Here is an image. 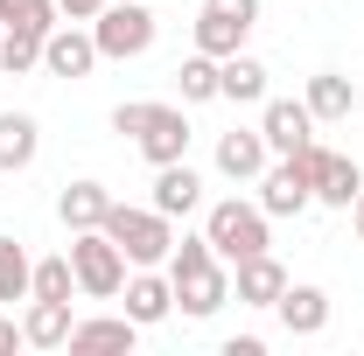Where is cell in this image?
<instances>
[{
    "label": "cell",
    "mask_w": 364,
    "mask_h": 356,
    "mask_svg": "<svg viewBox=\"0 0 364 356\" xmlns=\"http://www.w3.org/2000/svg\"><path fill=\"white\" fill-rule=\"evenodd\" d=\"M168 287H176V308L189 321H210V314L231 301V272L225 259L210 252V238H182L176 252H168Z\"/></svg>",
    "instance_id": "cell-1"
},
{
    "label": "cell",
    "mask_w": 364,
    "mask_h": 356,
    "mask_svg": "<svg viewBox=\"0 0 364 356\" xmlns=\"http://www.w3.org/2000/svg\"><path fill=\"white\" fill-rule=\"evenodd\" d=\"M112 133H134V147L154 161V168L189 161V119H182V105H147V98H127V105L112 112Z\"/></svg>",
    "instance_id": "cell-2"
},
{
    "label": "cell",
    "mask_w": 364,
    "mask_h": 356,
    "mask_svg": "<svg viewBox=\"0 0 364 356\" xmlns=\"http://www.w3.org/2000/svg\"><path fill=\"white\" fill-rule=\"evenodd\" d=\"M105 238L127 252V266H168V252H176V230L168 217L147 203V210H127V203H112L105 210Z\"/></svg>",
    "instance_id": "cell-3"
},
{
    "label": "cell",
    "mask_w": 364,
    "mask_h": 356,
    "mask_svg": "<svg viewBox=\"0 0 364 356\" xmlns=\"http://www.w3.org/2000/svg\"><path fill=\"white\" fill-rule=\"evenodd\" d=\"M203 238H210V252H218L225 266H238V259L267 252V210H259V203H238V196H225V203H210Z\"/></svg>",
    "instance_id": "cell-4"
},
{
    "label": "cell",
    "mask_w": 364,
    "mask_h": 356,
    "mask_svg": "<svg viewBox=\"0 0 364 356\" xmlns=\"http://www.w3.org/2000/svg\"><path fill=\"white\" fill-rule=\"evenodd\" d=\"M70 272H77V294H91V301H112L127 287V252L105 238V223L98 230H70Z\"/></svg>",
    "instance_id": "cell-5"
},
{
    "label": "cell",
    "mask_w": 364,
    "mask_h": 356,
    "mask_svg": "<svg viewBox=\"0 0 364 356\" xmlns=\"http://www.w3.org/2000/svg\"><path fill=\"white\" fill-rule=\"evenodd\" d=\"M91 43H98V56H112V63L147 56V49H154V7H140V0H105L98 21H91Z\"/></svg>",
    "instance_id": "cell-6"
},
{
    "label": "cell",
    "mask_w": 364,
    "mask_h": 356,
    "mask_svg": "<svg viewBox=\"0 0 364 356\" xmlns=\"http://www.w3.org/2000/svg\"><path fill=\"white\" fill-rule=\"evenodd\" d=\"M301 175H309V189H316V203H329V210H350L364 189V168L350 161V154H336V147H322V140H309L301 154Z\"/></svg>",
    "instance_id": "cell-7"
},
{
    "label": "cell",
    "mask_w": 364,
    "mask_h": 356,
    "mask_svg": "<svg viewBox=\"0 0 364 356\" xmlns=\"http://www.w3.org/2000/svg\"><path fill=\"white\" fill-rule=\"evenodd\" d=\"M309 203H316V189H309V175H301V161L280 154L267 175H259V210H267V217H301Z\"/></svg>",
    "instance_id": "cell-8"
},
{
    "label": "cell",
    "mask_w": 364,
    "mask_h": 356,
    "mask_svg": "<svg viewBox=\"0 0 364 356\" xmlns=\"http://www.w3.org/2000/svg\"><path fill=\"white\" fill-rule=\"evenodd\" d=\"M98 63H105V56H98V43H91V28H77V21L43 35V70L49 77H91Z\"/></svg>",
    "instance_id": "cell-9"
},
{
    "label": "cell",
    "mask_w": 364,
    "mask_h": 356,
    "mask_svg": "<svg viewBox=\"0 0 364 356\" xmlns=\"http://www.w3.org/2000/svg\"><path fill=\"white\" fill-rule=\"evenodd\" d=\"M259 133H267L273 154H301V147L316 140V112H309V105H294V98H267Z\"/></svg>",
    "instance_id": "cell-10"
},
{
    "label": "cell",
    "mask_w": 364,
    "mask_h": 356,
    "mask_svg": "<svg viewBox=\"0 0 364 356\" xmlns=\"http://www.w3.org/2000/svg\"><path fill=\"white\" fill-rule=\"evenodd\" d=\"M231 294L245 301V308H280V294H287V272L273 252H252V259H238V279H231Z\"/></svg>",
    "instance_id": "cell-11"
},
{
    "label": "cell",
    "mask_w": 364,
    "mask_h": 356,
    "mask_svg": "<svg viewBox=\"0 0 364 356\" xmlns=\"http://www.w3.org/2000/svg\"><path fill=\"white\" fill-rule=\"evenodd\" d=\"M203 203V175L189 168V161H168V168H154V210L176 223V217H189Z\"/></svg>",
    "instance_id": "cell-12"
},
{
    "label": "cell",
    "mask_w": 364,
    "mask_h": 356,
    "mask_svg": "<svg viewBox=\"0 0 364 356\" xmlns=\"http://www.w3.org/2000/svg\"><path fill=\"white\" fill-rule=\"evenodd\" d=\"M119 294H127V314H134L140 328H154V321H168V314H176V287H168V279H154V266H134V279H127Z\"/></svg>",
    "instance_id": "cell-13"
},
{
    "label": "cell",
    "mask_w": 364,
    "mask_h": 356,
    "mask_svg": "<svg viewBox=\"0 0 364 356\" xmlns=\"http://www.w3.org/2000/svg\"><path fill=\"white\" fill-rule=\"evenodd\" d=\"M267 133L252 126V133H218V175H231V182H259L267 175Z\"/></svg>",
    "instance_id": "cell-14"
},
{
    "label": "cell",
    "mask_w": 364,
    "mask_h": 356,
    "mask_svg": "<svg viewBox=\"0 0 364 356\" xmlns=\"http://www.w3.org/2000/svg\"><path fill=\"white\" fill-rule=\"evenodd\" d=\"M43 154V126L28 112H0V175H21Z\"/></svg>",
    "instance_id": "cell-15"
},
{
    "label": "cell",
    "mask_w": 364,
    "mask_h": 356,
    "mask_svg": "<svg viewBox=\"0 0 364 356\" xmlns=\"http://www.w3.org/2000/svg\"><path fill=\"white\" fill-rule=\"evenodd\" d=\"M218 98H231V105H259V98H267V63L245 56V49L225 56V63H218Z\"/></svg>",
    "instance_id": "cell-16"
},
{
    "label": "cell",
    "mask_w": 364,
    "mask_h": 356,
    "mask_svg": "<svg viewBox=\"0 0 364 356\" xmlns=\"http://www.w3.org/2000/svg\"><path fill=\"white\" fill-rule=\"evenodd\" d=\"M105 210H112V189H105V182H70V189L56 196V217L70 223V230H98Z\"/></svg>",
    "instance_id": "cell-17"
},
{
    "label": "cell",
    "mask_w": 364,
    "mask_h": 356,
    "mask_svg": "<svg viewBox=\"0 0 364 356\" xmlns=\"http://www.w3.org/2000/svg\"><path fill=\"white\" fill-rule=\"evenodd\" d=\"M301 105H309L316 119H329V126H336V119H350V112H358V84H350L343 70H316V77H309V98H301Z\"/></svg>",
    "instance_id": "cell-18"
},
{
    "label": "cell",
    "mask_w": 364,
    "mask_h": 356,
    "mask_svg": "<svg viewBox=\"0 0 364 356\" xmlns=\"http://www.w3.org/2000/svg\"><path fill=\"white\" fill-rule=\"evenodd\" d=\"M280 328L287 335H322L329 328V294L322 287H287L280 294Z\"/></svg>",
    "instance_id": "cell-19"
},
{
    "label": "cell",
    "mask_w": 364,
    "mask_h": 356,
    "mask_svg": "<svg viewBox=\"0 0 364 356\" xmlns=\"http://www.w3.org/2000/svg\"><path fill=\"white\" fill-rule=\"evenodd\" d=\"M140 321L134 314H91V321H70V350H134Z\"/></svg>",
    "instance_id": "cell-20"
},
{
    "label": "cell",
    "mask_w": 364,
    "mask_h": 356,
    "mask_svg": "<svg viewBox=\"0 0 364 356\" xmlns=\"http://www.w3.org/2000/svg\"><path fill=\"white\" fill-rule=\"evenodd\" d=\"M245 35H252V21H238V14H218V7H203V14H196V49H203V56H218V63L238 56Z\"/></svg>",
    "instance_id": "cell-21"
},
{
    "label": "cell",
    "mask_w": 364,
    "mask_h": 356,
    "mask_svg": "<svg viewBox=\"0 0 364 356\" xmlns=\"http://www.w3.org/2000/svg\"><path fill=\"white\" fill-rule=\"evenodd\" d=\"M21 343L28 350H63L70 343V301H36L21 314Z\"/></svg>",
    "instance_id": "cell-22"
},
{
    "label": "cell",
    "mask_w": 364,
    "mask_h": 356,
    "mask_svg": "<svg viewBox=\"0 0 364 356\" xmlns=\"http://www.w3.org/2000/svg\"><path fill=\"white\" fill-rule=\"evenodd\" d=\"M77 294V272H70V252L63 259H43V266L28 272V301H70Z\"/></svg>",
    "instance_id": "cell-23"
},
{
    "label": "cell",
    "mask_w": 364,
    "mask_h": 356,
    "mask_svg": "<svg viewBox=\"0 0 364 356\" xmlns=\"http://www.w3.org/2000/svg\"><path fill=\"white\" fill-rule=\"evenodd\" d=\"M0 70H7V77H28V70H43V35H28V28H7V35H0Z\"/></svg>",
    "instance_id": "cell-24"
},
{
    "label": "cell",
    "mask_w": 364,
    "mask_h": 356,
    "mask_svg": "<svg viewBox=\"0 0 364 356\" xmlns=\"http://www.w3.org/2000/svg\"><path fill=\"white\" fill-rule=\"evenodd\" d=\"M176 84H182V105H210V98H218V56L196 49V56L176 70Z\"/></svg>",
    "instance_id": "cell-25"
},
{
    "label": "cell",
    "mask_w": 364,
    "mask_h": 356,
    "mask_svg": "<svg viewBox=\"0 0 364 356\" xmlns=\"http://www.w3.org/2000/svg\"><path fill=\"white\" fill-rule=\"evenodd\" d=\"M28 272H36V259L14 238H0V301H28Z\"/></svg>",
    "instance_id": "cell-26"
},
{
    "label": "cell",
    "mask_w": 364,
    "mask_h": 356,
    "mask_svg": "<svg viewBox=\"0 0 364 356\" xmlns=\"http://www.w3.org/2000/svg\"><path fill=\"white\" fill-rule=\"evenodd\" d=\"M0 28H28V35H49V28H56V0H0Z\"/></svg>",
    "instance_id": "cell-27"
},
{
    "label": "cell",
    "mask_w": 364,
    "mask_h": 356,
    "mask_svg": "<svg viewBox=\"0 0 364 356\" xmlns=\"http://www.w3.org/2000/svg\"><path fill=\"white\" fill-rule=\"evenodd\" d=\"M203 7H218V14H238V21H259V0H203Z\"/></svg>",
    "instance_id": "cell-28"
},
{
    "label": "cell",
    "mask_w": 364,
    "mask_h": 356,
    "mask_svg": "<svg viewBox=\"0 0 364 356\" xmlns=\"http://www.w3.org/2000/svg\"><path fill=\"white\" fill-rule=\"evenodd\" d=\"M98 7L105 0H56V14H70V21H98Z\"/></svg>",
    "instance_id": "cell-29"
},
{
    "label": "cell",
    "mask_w": 364,
    "mask_h": 356,
    "mask_svg": "<svg viewBox=\"0 0 364 356\" xmlns=\"http://www.w3.org/2000/svg\"><path fill=\"white\" fill-rule=\"evenodd\" d=\"M225 356H267V343H259V335H231Z\"/></svg>",
    "instance_id": "cell-30"
},
{
    "label": "cell",
    "mask_w": 364,
    "mask_h": 356,
    "mask_svg": "<svg viewBox=\"0 0 364 356\" xmlns=\"http://www.w3.org/2000/svg\"><path fill=\"white\" fill-rule=\"evenodd\" d=\"M14 343H21V321H7V314H0V350H14Z\"/></svg>",
    "instance_id": "cell-31"
},
{
    "label": "cell",
    "mask_w": 364,
    "mask_h": 356,
    "mask_svg": "<svg viewBox=\"0 0 364 356\" xmlns=\"http://www.w3.org/2000/svg\"><path fill=\"white\" fill-rule=\"evenodd\" d=\"M350 210H358V238H364V189H358V203H350Z\"/></svg>",
    "instance_id": "cell-32"
},
{
    "label": "cell",
    "mask_w": 364,
    "mask_h": 356,
    "mask_svg": "<svg viewBox=\"0 0 364 356\" xmlns=\"http://www.w3.org/2000/svg\"><path fill=\"white\" fill-rule=\"evenodd\" d=\"M0 35H7V28H0Z\"/></svg>",
    "instance_id": "cell-33"
}]
</instances>
